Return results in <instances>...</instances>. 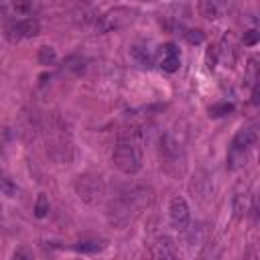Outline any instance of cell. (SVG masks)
I'll return each instance as SVG.
<instances>
[{"instance_id":"obj_1","label":"cell","mask_w":260,"mask_h":260,"mask_svg":"<svg viewBox=\"0 0 260 260\" xmlns=\"http://www.w3.org/2000/svg\"><path fill=\"white\" fill-rule=\"evenodd\" d=\"M152 195L150 189L140 187V185H132L122 189L108 205V219L112 225L116 228H124L128 225L144 207H148Z\"/></svg>"},{"instance_id":"obj_2","label":"cell","mask_w":260,"mask_h":260,"mask_svg":"<svg viewBox=\"0 0 260 260\" xmlns=\"http://www.w3.org/2000/svg\"><path fill=\"white\" fill-rule=\"evenodd\" d=\"M114 167L124 175H136L142 169V150H140V136L136 130L118 138L112 150Z\"/></svg>"},{"instance_id":"obj_3","label":"cell","mask_w":260,"mask_h":260,"mask_svg":"<svg viewBox=\"0 0 260 260\" xmlns=\"http://www.w3.org/2000/svg\"><path fill=\"white\" fill-rule=\"evenodd\" d=\"M73 189H75V195L87 205H98L106 197V181L98 173L79 175L73 183Z\"/></svg>"},{"instance_id":"obj_4","label":"cell","mask_w":260,"mask_h":260,"mask_svg":"<svg viewBox=\"0 0 260 260\" xmlns=\"http://www.w3.org/2000/svg\"><path fill=\"white\" fill-rule=\"evenodd\" d=\"M158 152H160L162 167H165L169 173H173V175L183 173V167H185L183 144H181L173 134H165V136H160Z\"/></svg>"},{"instance_id":"obj_5","label":"cell","mask_w":260,"mask_h":260,"mask_svg":"<svg viewBox=\"0 0 260 260\" xmlns=\"http://www.w3.org/2000/svg\"><path fill=\"white\" fill-rule=\"evenodd\" d=\"M47 154L51 160L59 162V165H67L73 160L75 148L71 138L65 132H51L47 136Z\"/></svg>"},{"instance_id":"obj_6","label":"cell","mask_w":260,"mask_h":260,"mask_svg":"<svg viewBox=\"0 0 260 260\" xmlns=\"http://www.w3.org/2000/svg\"><path fill=\"white\" fill-rule=\"evenodd\" d=\"M191 12H189V6L185 2H175V4H169L160 16H158V22L165 30L169 32H177V30H183L185 22L189 20Z\"/></svg>"},{"instance_id":"obj_7","label":"cell","mask_w":260,"mask_h":260,"mask_svg":"<svg viewBox=\"0 0 260 260\" xmlns=\"http://www.w3.org/2000/svg\"><path fill=\"white\" fill-rule=\"evenodd\" d=\"M41 32V22L32 16H26V18H20V20H14L10 24L4 26V37L8 43H20L24 39H32Z\"/></svg>"},{"instance_id":"obj_8","label":"cell","mask_w":260,"mask_h":260,"mask_svg":"<svg viewBox=\"0 0 260 260\" xmlns=\"http://www.w3.org/2000/svg\"><path fill=\"white\" fill-rule=\"evenodd\" d=\"M258 140V132L254 126H246V128H240L236 132V136L232 138V144H230V156H244L246 150H250Z\"/></svg>"},{"instance_id":"obj_9","label":"cell","mask_w":260,"mask_h":260,"mask_svg":"<svg viewBox=\"0 0 260 260\" xmlns=\"http://www.w3.org/2000/svg\"><path fill=\"white\" fill-rule=\"evenodd\" d=\"M234 6V0H199V14L205 20H217L221 16H225V12H230Z\"/></svg>"},{"instance_id":"obj_10","label":"cell","mask_w":260,"mask_h":260,"mask_svg":"<svg viewBox=\"0 0 260 260\" xmlns=\"http://www.w3.org/2000/svg\"><path fill=\"white\" fill-rule=\"evenodd\" d=\"M169 217H171V221L175 223V225H179V228H183L187 221H189V217H191V209H189V203L185 201V197H173L171 201H169Z\"/></svg>"},{"instance_id":"obj_11","label":"cell","mask_w":260,"mask_h":260,"mask_svg":"<svg viewBox=\"0 0 260 260\" xmlns=\"http://www.w3.org/2000/svg\"><path fill=\"white\" fill-rule=\"evenodd\" d=\"M181 65V53L177 49L175 43H167L162 45V51H160V67L162 71L167 73H175Z\"/></svg>"},{"instance_id":"obj_12","label":"cell","mask_w":260,"mask_h":260,"mask_svg":"<svg viewBox=\"0 0 260 260\" xmlns=\"http://www.w3.org/2000/svg\"><path fill=\"white\" fill-rule=\"evenodd\" d=\"M148 256L150 258H175L177 256V250H175V244L169 240V238H158L150 244L148 248Z\"/></svg>"},{"instance_id":"obj_13","label":"cell","mask_w":260,"mask_h":260,"mask_svg":"<svg viewBox=\"0 0 260 260\" xmlns=\"http://www.w3.org/2000/svg\"><path fill=\"white\" fill-rule=\"evenodd\" d=\"M130 55H132V59H134L138 65H142V67H150L152 61H154V51H152L146 43H136V45H132V47H130Z\"/></svg>"},{"instance_id":"obj_14","label":"cell","mask_w":260,"mask_h":260,"mask_svg":"<svg viewBox=\"0 0 260 260\" xmlns=\"http://www.w3.org/2000/svg\"><path fill=\"white\" fill-rule=\"evenodd\" d=\"M232 209L236 217H244L250 211V195L248 193H236L232 201Z\"/></svg>"},{"instance_id":"obj_15","label":"cell","mask_w":260,"mask_h":260,"mask_svg":"<svg viewBox=\"0 0 260 260\" xmlns=\"http://www.w3.org/2000/svg\"><path fill=\"white\" fill-rule=\"evenodd\" d=\"M6 10H10L12 14H18V16H28L35 10V2L32 0H12L6 6Z\"/></svg>"},{"instance_id":"obj_16","label":"cell","mask_w":260,"mask_h":260,"mask_svg":"<svg viewBox=\"0 0 260 260\" xmlns=\"http://www.w3.org/2000/svg\"><path fill=\"white\" fill-rule=\"evenodd\" d=\"M104 248H106V244L102 240H83V242H77L73 246V250L81 252V254H95V252H100Z\"/></svg>"},{"instance_id":"obj_17","label":"cell","mask_w":260,"mask_h":260,"mask_svg":"<svg viewBox=\"0 0 260 260\" xmlns=\"http://www.w3.org/2000/svg\"><path fill=\"white\" fill-rule=\"evenodd\" d=\"M37 61L41 63V65H53L55 61H57V51L51 47V45H43V47H39V53H37Z\"/></svg>"},{"instance_id":"obj_18","label":"cell","mask_w":260,"mask_h":260,"mask_svg":"<svg viewBox=\"0 0 260 260\" xmlns=\"http://www.w3.org/2000/svg\"><path fill=\"white\" fill-rule=\"evenodd\" d=\"M63 69L65 71H71V73H81L85 69V59L79 57V55H71L63 61Z\"/></svg>"},{"instance_id":"obj_19","label":"cell","mask_w":260,"mask_h":260,"mask_svg":"<svg viewBox=\"0 0 260 260\" xmlns=\"http://www.w3.org/2000/svg\"><path fill=\"white\" fill-rule=\"evenodd\" d=\"M187 242L189 244H203L205 242V228L203 223H197L187 230Z\"/></svg>"},{"instance_id":"obj_20","label":"cell","mask_w":260,"mask_h":260,"mask_svg":"<svg viewBox=\"0 0 260 260\" xmlns=\"http://www.w3.org/2000/svg\"><path fill=\"white\" fill-rule=\"evenodd\" d=\"M47 213H49V197L45 193H39L37 201H35V215L39 219H43V217H47Z\"/></svg>"},{"instance_id":"obj_21","label":"cell","mask_w":260,"mask_h":260,"mask_svg":"<svg viewBox=\"0 0 260 260\" xmlns=\"http://www.w3.org/2000/svg\"><path fill=\"white\" fill-rule=\"evenodd\" d=\"M232 112H234V104H230V102H221V104H215V106L209 108L211 118H221V116H228Z\"/></svg>"},{"instance_id":"obj_22","label":"cell","mask_w":260,"mask_h":260,"mask_svg":"<svg viewBox=\"0 0 260 260\" xmlns=\"http://www.w3.org/2000/svg\"><path fill=\"white\" fill-rule=\"evenodd\" d=\"M183 37L189 45H201L203 43V32L199 28H187V30H183Z\"/></svg>"},{"instance_id":"obj_23","label":"cell","mask_w":260,"mask_h":260,"mask_svg":"<svg viewBox=\"0 0 260 260\" xmlns=\"http://www.w3.org/2000/svg\"><path fill=\"white\" fill-rule=\"evenodd\" d=\"M258 37H260V32H258L256 28H250L248 32H244V37H242V43H244L246 47H254V45L258 43Z\"/></svg>"},{"instance_id":"obj_24","label":"cell","mask_w":260,"mask_h":260,"mask_svg":"<svg viewBox=\"0 0 260 260\" xmlns=\"http://www.w3.org/2000/svg\"><path fill=\"white\" fill-rule=\"evenodd\" d=\"M217 57H219V49H217L215 45H213V47H209V49H207V55H205V61H207V67H209V69H213V67H215Z\"/></svg>"},{"instance_id":"obj_25","label":"cell","mask_w":260,"mask_h":260,"mask_svg":"<svg viewBox=\"0 0 260 260\" xmlns=\"http://www.w3.org/2000/svg\"><path fill=\"white\" fill-rule=\"evenodd\" d=\"M142 2H154V0H142Z\"/></svg>"},{"instance_id":"obj_26","label":"cell","mask_w":260,"mask_h":260,"mask_svg":"<svg viewBox=\"0 0 260 260\" xmlns=\"http://www.w3.org/2000/svg\"><path fill=\"white\" fill-rule=\"evenodd\" d=\"M83 2H91V0H83Z\"/></svg>"}]
</instances>
